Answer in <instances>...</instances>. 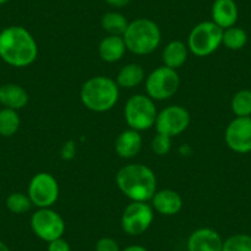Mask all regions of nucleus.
Returning a JSON list of instances; mask_svg holds the SVG:
<instances>
[{
	"label": "nucleus",
	"mask_w": 251,
	"mask_h": 251,
	"mask_svg": "<svg viewBox=\"0 0 251 251\" xmlns=\"http://www.w3.org/2000/svg\"><path fill=\"white\" fill-rule=\"evenodd\" d=\"M38 55L35 37L23 26H9L0 32V58L11 67L31 66Z\"/></svg>",
	"instance_id": "nucleus-1"
},
{
	"label": "nucleus",
	"mask_w": 251,
	"mask_h": 251,
	"mask_svg": "<svg viewBox=\"0 0 251 251\" xmlns=\"http://www.w3.org/2000/svg\"><path fill=\"white\" fill-rule=\"evenodd\" d=\"M116 185L131 201H151L156 192V176L143 164H129L116 174Z\"/></svg>",
	"instance_id": "nucleus-2"
},
{
	"label": "nucleus",
	"mask_w": 251,
	"mask_h": 251,
	"mask_svg": "<svg viewBox=\"0 0 251 251\" xmlns=\"http://www.w3.org/2000/svg\"><path fill=\"white\" fill-rule=\"evenodd\" d=\"M120 98V86L116 80L99 75L88 79L80 90L83 105L94 112H107L113 108Z\"/></svg>",
	"instance_id": "nucleus-3"
},
{
	"label": "nucleus",
	"mask_w": 251,
	"mask_h": 251,
	"mask_svg": "<svg viewBox=\"0 0 251 251\" xmlns=\"http://www.w3.org/2000/svg\"><path fill=\"white\" fill-rule=\"evenodd\" d=\"M126 47L129 52L138 55L151 54L161 42V31L151 19H137L128 24L123 33Z\"/></svg>",
	"instance_id": "nucleus-4"
},
{
	"label": "nucleus",
	"mask_w": 251,
	"mask_h": 251,
	"mask_svg": "<svg viewBox=\"0 0 251 251\" xmlns=\"http://www.w3.org/2000/svg\"><path fill=\"white\" fill-rule=\"evenodd\" d=\"M223 30L213 21H203L195 26L188 35L187 47L196 57H207L222 45Z\"/></svg>",
	"instance_id": "nucleus-5"
},
{
	"label": "nucleus",
	"mask_w": 251,
	"mask_h": 251,
	"mask_svg": "<svg viewBox=\"0 0 251 251\" xmlns=\"http://www.w3.org/2000/svg\"><path fill=\"white\" fill-rule=\"evenodd\" d=\"M158 110L153 99L148 95H134L128 99L125 106V120L129 128L147 131L155 126Z\"/></svg>",
	"instance_id": "nucleus-6"
},
{
	"label": "nucleus",
	"mask_w": 251,
	"mask_h": 251,
	"mask_svg": "<svg viewBox=\"0 0 251 251\" xmlns=\"http://www.w3.org/2000/svg\"><path fill=\"white\" fill-rule=\"evenodd\" d=\"M180 86V76L175 69L159 67L154 69L146 80L147 95L155 101L168 100L176 94Z\"/></svg>",
	"instance_id": "nucleus-7"
},
{
	"label": "nucleus",
	"mask_w": 251,
	"mask_h": 251,
	"mask_svg": "<svg viewBox=\"0 0 251 251\" xmlns=\"http://www.w3.org/2000/svg\"><path fill=\"white\" fill-rule=\"evenodd\" d=\"M154 221L153 207L147 202L132 201L121 217V228L126 234L138 236L151 228Z\"/></svg>",
	"instance_id": "nucleus-8"
},
{
	"label": "nucleus",
	"mask_w": 251,
	"mask_h": 251,
	"mask_svg": "<svg viewBox=\"0 0 251 251\" xmlns=\"http://www.w3.org/2000/svg\"><path fill=\"white\" fill-rule=\"evenodd\" d=\"M31 229L37 238L50 243L63 238L66 222L58 212L50 208H38L31 217Z\"/></svg>",
	"instance_id": "nucleus-9"
},
{
	"label": "nucleus",
	"mask_w": 251,
	"mask_h": 251,
	"mask_svg": "<svg viewBox=\"0 0 251 251\" xmlns=\"http://www.w3.org/2000/svg\"><path fill=\"white\" fill-rule=\"evenodd\" d=\"M27 195L37 208H50L59 197V185L53 175L38 173L31 178Z\"/></svg>",
	"instance_id": "nucleus-10"
},
{
	"label": "nucleus",
	"mask_w": 251,
	"mask_h": 251,
	"mask_svg": "<svg viewBox=\"0 0 251 251\" xmlns=\"http://www.w3.org/2000/svg\"><path fill=\"white\" fill-rule=\"evenodd\" d=\"M191 116L185 107L180 105L168 106L158 112L155 126L158 133L169 137H176L187 129Z\"/></svg>",
	"instance_id": "nucleus-11"
},
{
	"label": "nucleus",
	"mask_w": 251,
	"mask_h": 251,
	"mask_svg": "<svg viewBox=\"0 0 251 251\" xmlns=\"http://www.w3.org/2000/svg\"><path fill=\"white\" fill-rule=\"evenodd\" d=\"M224 139L229 148L239 154L251 151V117H236L226 128Z\"/></svg>",
	"instance_id": "nucleus-12"
},
{
	"label": "nucleus",
	"mask_w": 251,
	"mask_h": 251,
	"mask_svg": "<svg viewBox=\"0 0 251 251\" xmlns=\"http://www.w3.org/2000/svg\"><path fill=\"white\" fill-rule=\"evenodd\" d=\"M223 239L211 228H200L187 239V251H222Z\"/></svg>",
	"instance_id": "nucleus-13"
},
{
	"label": "nucleus",
	"mask_w": 251,
	"mask_h": 251,
	"mask_svg": "<svg viewBox=\"0 0 251 251\" xmlns=\"http://www.w3.org/2000/svg\"><path fill=\"white\" fill-rule=\"evenodd\" d=\"M211 13L212 21L222 30L233 27L238 21L239 10L234 0H214Z\"/></svg>",
	"instance_id": "nucleus-14"
},
{
	"label": "nucleus",
	"mask_w": 251,
	"mask_h": 251,
	"mask_svg": "<svg viewBox=\"0 0 251 251\" xmlns=\"http://www.w3.org/2000/svg\"><path fill=\"white\" fill-rule=\"evenodd\" d=\"M151 207L163 216H175L182 208V199L174 190H160L153 196Z\"/></svg>",
	"instance_id": "nucleus-15"
},
{
	"label": "nucleus",
	"mask_w": 251,
	"mask_h": 251,
	"mask_svg": "<svg viewBox=\"0 0 251 251\" xmlns=\"http://www.w3.org/2000/svg\"><path fill=\"white\" fill-rule=\"evenodd\" d=\"M143 139L141 133L136 129H126L116 138L115 151L120 158L131 159L134 158L141 151Z\"/></svg>",
	"instance_id": "nucleus-16"
},
{
	"label": "nucleus",
	"mask_w": 251,
	"mask_h": 251,
	"mask_svg": "<svg viewBox=\"0 0 251 251\" xmlns=\"http://www.w3.org/2000/svg\"><path fill=\"white\" fill-rule=\"evenodd\" d=\"M28 94L18 84H4L0 86V103L5 108L19 111L28 102Z\"/></svg>",
	"instance_id": "nucleus-17"
},
{
	"label": "nucleus",
	"mask_w": 251,
	"mask_h": 251,
	"mask_svg": "<svg viewBox=\"0 0 251 251\" xmlns=\"http://www.w3.org/2000/svg\"><path fill=\"white\" fill-rule=\"evenodd\" d=\"M127 47L122 36L107 35L99 45V54L106 63H116L125 55Z\"/></svg>",
	"instance_id": "nucleus-18"
},
{
	"label": "nucleus",
	"mask_w": 251,
	"mask_h": 251,
	"mask_svg": "<svg viewBox=\"0 0 251 251\" xmlns=\"http://www.w3.org/2000/svg\"><path fill=\"white\" fill-rule=\"evenodd\" d=\"M188 47L182 41H171L165 46L163 50L164 66L171 69H178L183 66L187 60Z\"/></svg>",
	"instance_id": "nucleus-19"
},
{
	"label": "nucleus",
	"mask_w": 251,
	"mask_h": 251,
	"mask_svg": "<svg viewBox=\"0 0 251 251\" xmlns=\"http://www.w3.org/2000/svg\"><path fill=\"white\" fill-rule=\"evenodd\" d=\"M144 79H146V73L143 67L137 63H129L120 69L116 76V83L120 88L133 89L138 86Z\"/></svg>",
	"instance_id": "nucleus-20"
},
{
	"label": "nucleus",
	"mask_w": 251,
	"mask_h": 251,
	"mask_svg": "<svg viewBox=\"0 0 251 251\" xmlns=\"http://www.w3.org/2000/svg\"><path fill=\"white\" fill-rule=\"evenodd\" d=\"M128 21L125 15L117 11H110L106 13L101 19V27L105 32L112 36H123L127 27H128Z\"/></svg>",
	"instance_id": "nucleus-21"
},
{
	"label": "nucleus",
	"mask_w": 251,
	"mask_h": 251,
	"mask_svg": "<svg viewBox=\"0 0 251 251\" xmlns=\"http://www.w3.org/2000/svg\"><path fill=\"white\" fill-rule=\"evenodd\" d=\"M21 125L20 116L18 111L5 108L0 110V136L13 137L19 131Z\"/></svg>",
	"instance_id": "nucleus-22"
},
{
	"label": "nucleus",
	"mask_w": 251,
	"mask_h": 251,
	"mask_svg": "<svg viewBox=\"0 0 251 251\" xmlns=\"http://www.w3.org/2000/svg\"><path fill=\"white\" fill-rule=\"evenodd\" d=\"M248 43V33L240 27H229L223 30V40L222 45L226 46L230 50H239L245 47Z\"/></svg>",
	"instance_id": "nucleus-23"
},
{
	"label": "nucleus",
	"mask_w": 251,
	"mask_h": 251,
	"mask_svg": "<svg viewBox=\"0 0 251 251\" xmlns=\"http://www.w3.org/2000/svg\"><path fill=\"white\" fill-rule=\"evenodd\" d=\"M231 110L236 117L251 116V90H240L231 99Z\"/></svg>",
	"instance_id": "nucleus-24"
},
{
	"label": "nucleus",
	"mask_w": 251,
	"mask_h": 251,
	"mask_svg": "<svg viewBox=\"0 0 251 251\" xmlns=\"http://www.w3.org/2000/svg\"><path fill=\"white\" fill-rule=\"evenodd\" d=\"M28 195L23 194V192H13L6 199V208L15 214H24L28 212L32 207Z\"/></svg>",
	"instance_id": "nucleus-25"
},
{
	"label": "nucleus",
	"mask_w": 251,
	"mask_h": 251,
	"mask_svg": "<svg viewBox=\"0 0 251 251\" xmlns=\"http://www.w3.org/2000/svg\"><path fill=\"white\" fill-rule=\"evenodd\" d=\"M222 251H251V235L235 234L223 241Z\"/></svg>",
	"instance_id": "nucleus-26"
},
{
	"label": "nucleus",
	"mask_w": 251,
	"mask_h": 251,
	"mask_svg": "<svg viewBox=\"0 0 251 251\" xmlns=\"http://www.w3.org/2000/svg\"><path fill=\"white\" fill-rule=\"evenodd\" d=\"M151 149L156 155H166L171 151V137L158 133L151 141Z\"/></svg>",
	"instance_id": "nucleus-27"
},
{
	"label": "nucleus",
	"mask_w": 251,
	"mask_h": 251,
	"mask_svg": "<svg viewBox=\"0 0 251 251\" xmlns=\"http://www.w3.org/2000/svg\"><path fill=\"white\" fill-rule=\"evenodd\" d=\"M95 251H121V249L115 239L105 236L96 241Z\"/></svg>",
	"instance_id": "nucleus-28"
},
{
	"label": "nucleus",
	"mask_w": 251,
	"mask_h": 251,
	"mask_svg": "<svg viewBox=\"0 0 251 251\" xmlns=\"http://www.w3.org/2000/svg\"><path fill=\"white\" fill-rule=\"evenodd\" d=\"M47 251H72V249L68 241L64 240L63 238H59L48 243Z\"/></svg>",
	"instance_id": "nucleus-29"
},
{
	"label": "nucleus",
	"mask_w": 251,
	"mask_h": 251,
	"mask_svg": "<svg viewBox=\"0 0 251 251\" xmlns=\"http://www.w3.org/2000/svg\"><path fill=\"white\" fill-rule=\"evenodd\" d=\"M75 151L76 148L75 146H74V142H67L62 148V158L64 159V160H71V159H73L74 155H75Z\"/></svg>",
	"instance_id": "nucleus-30"
},
{
	"label": "nucleus",
	"mask_w": 251,
	"mask_h": 251,
	"mask_svg": "<svg viewBox=\"0 0 251 251\" xmlns=\"http://www.w3.org/2000/svg\"><path fill=\"white\" fill-rule=\"evenodd\" d=\"M129 1L131 0H105V3L108 4L110 6H112V8H125V6H127L129 4Z\"/></svg>",
	"instance_id": "nucleus-31"
},
{
	"label": "nucleus",
	"mask_w": 251,
	"mask_h": 251,
	"mask_svg": "<svg viewBox=\"0 0 251 251\" xmlns=\"http://www.w3.org/2000/svg\"><path fill=\"white\" fill-rule=\"evenodd\" d=\"M121 251H148V250L142 245H129L127 246V248L122 249Z\"/></svg>",
	"instance_id": "nucleus-32"
},
{
	"label": "nucleus",
	"mask_w": 251,
	"mask_h": 251,
	"mask_svg": "<svg viewBox=\"0 0 251 251\" xmlns=\"http://www.w3.org/2000/svg\"><path fill=\"white\" fill-rule=\"evenodd\" d=\"M0 251H10V249L8 248V245H6L5 243H3L1 240H0Z\"/></svg>",
	"instance_id": "nucleus-33"
},
{
	"label": "nucleus",
	"mask_w": 251,
	"mask_h": 251,
	"mask_svg": "<svg viewBox=\"0 0 251 251\" xmlns=\"http://www.w3.org/2000/svg\"><path fill=\"white\" fill-rule=\"evenodd\" d=\"M9 0H0V5H4V4L8 3Z\"/></svg>",
	"instance_id": "nucleus-34"
},
{
	"label": "nucleus",
	"mask_w": 251,
	"mask_h": 251,
	"mask_svg": "<svg viewBox=\"0 0 251 251\" xmlns=\"http://www.w3.org/2000/svg\"><path fill=\"white\" fill-rule=\"evenodd\" d=\"M175 251H180V250H175Z\"/></svg>",
	"instance_id": "nucleus-35"
}]
</instances>
